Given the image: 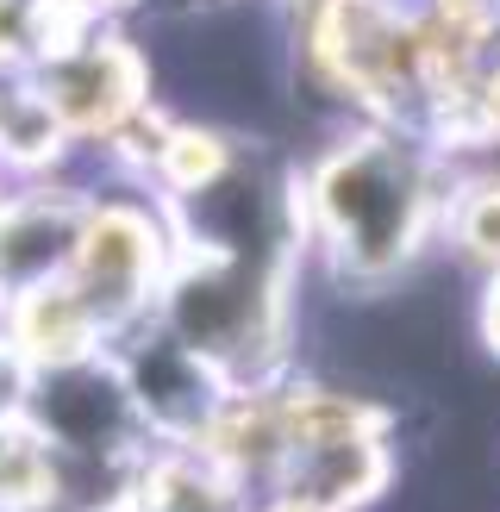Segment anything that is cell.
Wrapping results in <instances>:
<instances>
[{
  "label": "cell",
  "mask_w": 500,
  "mask_h": 512,
  "mask_svg": "<svg viewBox=\"0 0 500 512\" xmlns=\"http://www.w3.org/2000/svg\"><path fill=\"white\" fill-rule=\"evenodd\" d=\"M175 250H182L175 244V219L150 188H138V182L88 188V207H82V225H75V250H69L63 281H69V294L88 306V319L100 325L107 350L157 319Z\"/></svg>",
  "instance_id": "obj_2"
},
{
  "label": "cell",
  "mask_w": 500,
  "mask_h": 512,
  "mask_svg": "<svg viewBox=\"0 0 500 512\" xmlns=\"http://www.w3.org/2000/svg\"><path fill=\"white\" fill-rule=\"evenodd\" d=\"M88 188L94 182H75L69 169L38 182H0V300L63 281Z\"/></svg>",
  "instance_id": "obj_5"
},
{
  "label": "cell",
  "mask_w": 500,
  "mask_h": 512,
  "mask_svg": "<svg viewBox=\"0 0 500 512\" xmlns=\"http://www.w3.org/2000/svg\"><path fill=\"white\" fill-rule=\"evenodd\" d=\"M132 512H250V488L207 463L194 444H157L138 463Z\"/></svg>",
  "instance_id": "obj_7"
},
{
  "label": "cell",
  "mask_w": 500,
  "mask_h": 512,
  "mask_svg": "<svg viewBox=\"0 0 500 512\" xmlns=\"http://www.w3.org/2000/svg\"><path fill=\"white\" fill-rule=\"evenodd\" d=\"M438 250L469 281L500 275V175H450L438 213Z\"/></svg>",
  "instance_id": "obj_8"
},
{
  "label": "cell",
  "mask_w": 500,
  "mask_h": 512,
  "mask_svg": "<svg viewBox=\"0 0 500 512\" xmlns=\"http://www.w3.org/2000/svg\"><path fill=\"white\" fill-rule=\"evenodd\" d=\"M469 331L482 338V350L500 363V275L475 281V300H469Z\"/></svg>",
  "instance_id": "obj_10"
},
{
  "label": "cell",
  "mask_w": 500,
  "mask_h": 512,
  "mask_svg": "<svg viewBox=\"0 0 500 512\" xmlns=\"http://www.w3.org/2000/svg\"><path fill=\"white\" fill-rule=\"evenodd\" d=\"M444 194L450 157L438 144L394 125H350L294 169L300 263L350 300L388 294L438 250Z\"/></svg>",
  "instance_id": "obj_1"
},
{
  "label": "cell",
  "mask_w": 500,
  "mask_h": 512,
  "mask_svg": "<svg viewBox=\"0 0 500 512\" xmlns=\"http://www.w3.org/2000/svg\"><path fill=\"white\" fill-rule=\"evenodd\" d=\"M57 450L25 419H0V512H44L57 500Z\"/></svg>",
  "instance_id": "obj_9"
},
{
  "label": "cell",
  "mask_w": 500,
  "mask_h": 512,
  "mask_svg": "<svg viewBox=\"0 0 500 512\" xmlns=\"http://www.w3.org/2000/svg\"><path fill=\"white\" fill-rule=\"evenodd\" d=\"M263 512H325V506H313V500H300V494H275Z\"/></svg>",
  "instance_id": "obj_12"
},
{
  "label": "cell",
  "mask_w": 500,
  "mask_h": 512,
  "mask_svg": "<svg viewBox=\"0 0 500 512\" xmlns=\"http://www.w3.org/2000/svg\"><path fill=\"white\" fill-rule=\"evenodd\" d=\"M25 425H32L50 450L82 456V463L88 456L132 450L144 438L132 388H125V375L107 350L82 356V363H63V369H38L32 400H25Z\"/></svg>",
  "instance_id": "obj_4"
},
{
  "label": "cell",
  "mask_w": 500,
  "mask_h": 512,
  "mask_svg": "<svg viewBox=\"0 0 500 512\" xmlns=\"http://www.w3.org/2000/svg\"><path fill=\"white\" fill-rule=\"evenodd\" d=\"M0 344H7L32 375L107 350L100 325L88 319V306L69 294V281H44V288H25L13 300H0Z\"/></svg>",
  "instance_id": "obj_6"
},
{
  "label": "cell",
  "mask_w": 500,
  "mask_h": 512,
  "mask_svg": "<svg viewBox=\"0 0 500 512\" xmlns=\"http://www.w3.org/2000/svg\"><path fill=\"white\" fill-rule=\"evenodd\" d=\"M25 400H32V369L0 344V419H25Z\"/></svg>",
  "instance_id": "obj_11"
},
{
  "label": "cell",
  "mask_w": 500,
  "mask_h": 512,
  "mask_svg": "<svg viewBox=\"0 0 500 512\" xmlns=\"http://www.w3.org/2000/svg\"><path fill=\"white\" fill-rule=\"evenodd\" d=\"M32 88L44 94V107L57 113L69 150H107L150 113V69L144 44L132 32H119L113 19H94L82 38H69L63 50L38 57Z\"/></svg>",
  "instance_id": "obj_3"
}]
</instances>
